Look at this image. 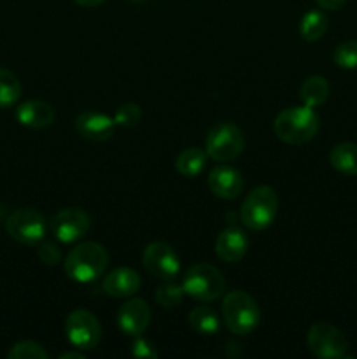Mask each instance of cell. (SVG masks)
Segmentation results:
<instances>
[{"label": "cell", "instance_id": "cell-1", "mask_svg": "<svg viewBox=\"0 0 357 359\" xmlns=\"http://www.w3.org/2000/svg\"><path fill=\"white\" fill-rule=\"evenodd\" d=\"M321 119L314 107L308 105H296L287 107L280 112L273 121V132L282 142L290 146H303L310 142L318 132Z\"/></svg>", "mask_w": 357, "mask_h": 359}, {"label": "cell", "instance_id": "cell-2", "mask_svg": "<svg viewBox=\"0 0 357 359\" xmlns=\"http://www.w3.org/2000/svg\"><path fill=\"white\" fill-rule=\"evenodd\" d=\"M108 265V255L98 242H80L66 255L63 269L72 280L88 284L104 276Z\"/></svg>", "mask_w": 357, "mask_h": 359}, {"label": "cell", "instance_id": "cell-3", "mask_svg": "<svg viewBox=\"0 0 357 359\" xmlns=\"http://www.w3.org/2000/svg\"><path fill=\"white\" fill-rule=\"evenodd\" d=\"M223 319L234 335H248L261 321V309L248 293L234 290L223 300Z\"/></svg>", "mask_w": 357, "mask_h": 359}, {"label": "cell", "instance_id": "cell-4", "mask_svg": "<svg viewBox=\"0 0 357 359\" xmlns=\"http://www.w3.org/2000/svg\"><path fill=\"white\" fill-rule=\"evenodd\" d=\"M279 210V196L270 186H258L248 193L240 210V219L248 230H266Z\"/></svg>", "mask_w": 357, "mask_h": 359}, {"label": "cell", "instance_id": "cell-5", "mask_svg": "<svg viewBox=\"0 0 357 359\" xmlns=\"http://www.w3.org/2000/svg\"><path fill=\"white\" fill-rule=\"evenodd\" d=\"M245 147V137L240 126L230 121H220L209 130L205 149L209 158L217 163H230L237 160Z\"/></svg>", "mask_w": 357, "mask_h": 359}, {"label": "cell", "instance_id": "cell-6", "mask_svg": "<svg viewBox=\"0 0 357 359\" xmlns=\"http://www.w3.org/2000/svg\"><path fill=\"white\" fill-rule=\"evenodd\" d=\"M182 287L188 297L198 302H214L223 297L226 280L216 266L209 263H196L189 266L182 279Z\"/></svg>", "mask_w": 357, "mask_h": 359}, {"label": "cell", "instance_id": "cell-7", "mask_svg": "<svg viewBox=\"0 0 357 359\" xmlns=\"http://www.w3.org/2000/svg\"><path fill=\"white\" fill-rule=\"evenodd\" d=\"M6 230L16 242L24 245H38L46 237V217L35 209H18L7 217Z\"/></svg>", "mask_w": 357, "mask_h": 359}, {"label": "cell", "instance_id": "cell-8", "mask_svg": "<svg viewBox=\"0 0 357 359\" xmlns=\"http://www.w3.org/2000/svg\"><path fill=\"white\" fill-rule=\"evenodd\" d=\"M310 353L321 359H340L346 354L349 342L342 330L329 323H315L307 335Z\"/></svg>", "mask_w": 357, "mask_h": 359}, {"label": "cell", "instance_id": "cell-9", "mask_svg": "<svg viewBox=\"0 0 357 359\" xmlns=\"http://www.w3.org/2000/svg\"><path fill=\"white\" fill-rule=\"evenodd\" d=\"M65 335L66 340L77 349L91 351L100 342L102 326L97 316L84 309H77V311L70 312L66 318Z\"/></svg>", "mask_w": 357, "mask_h": 359}, {"label": "cell", "instance_id": "cell-10", "mask_svg": "<svg viewBox=\"0 0 357 359\" xmlns=\"http://www.w3.org/2000/svg\"><path fill=\"white\" fill-rule=\"evenodd\" d=\"M144 266L154 277L163 280H174L181 272V262L177 252L167 242H150L142 255Z\"/></svg>", "mask_w": 357, "mask_h": 359}, {"label": "cell", "instance_id": "cell-11", "mask_svg": "<svg viewBox=\"0 0 357 359\" xmlns=\"http://www.w3.org/2000/svg\"><path fill=\"white\" fill-rule=\"evenodd\" d=\"M90 216L77 207L59 210L52 216L51 223H49L52 235L63 244H72V242L80 241L90 231Z\"/></svg>", "mask_w": 357, "mask_h": 359}, {"label": "cell", "instance_id": "cell-12", "mask_svg": "<svg viewBox=\"0 0 357 359\" xmlns=\"http://www.w3.org/2000/svg\"><path fill=\"white\" fill-rule=\"evenodd\" d=\"M150 323V309L142 298H130L119 307L118 325L126 335L139 337L147 330Z\"/></svg>", "mask_w": 357, "mask_h": 359}, {"label": "cell", "instance_id": "cell-13", "mask_svg": "<svg viewBox=\"0 0 357 359\" xmlns=\"http://www.w3.org/2000/svg\"><path fill=\"white\" fill-rule=\"evenodd\" d=\"M209 188L217 198L233 200L244 191V177L234 167L220 163L210 170Z\"/></svg>", "mask_w": 357, "mask_h": 359}, {"label": "cell", "instance_id": "cell-14", "mask_svg": "<svg viewBox=\"0 0 357 359\" xmlns=\"http://www.w3.org/2000/svg\"><path fill=\"white\" fill-rule=\"evenodd\" d=\"M76 130L80 137L93 142H105L114 135L115 123L107 114L98 111L80 112L76 118Z\"/></svg>", "mask_w": 357, "mask_h": 359}, {"label": "cell", "instance_id": "cell-15", "mask_svg": "<svg viewBox=\"0 0 357 359\" xmlns=\"http://www.w3.org/2000/svg\"><path fill=\"white\" fill-rule=\"evenodd\" d=\"M248 238L240 228L230 226L217 235L216 255L226 263H237L247 255Z\"/></svg>", "mask_w": 357, "mask_h": 359}, {"label": "cell", "instance_id": "cell-16", "mask_svg": "<svg viewBox=\"0 0 357 359\" xmlns=\"http://www.w3.org/2000/svg\"><path fill=\"white\" fill-rule=\"evenodd\" d=\"M55 109L44 100H27L16 109V119L27 128H48L55 121Z\"/></svg>", "mask_w": 357, "mask_h": 359}, {"label": "cell", "instance_id": "cell-17", "mask_svg": "<svg viewBox=\"0 0 357 359\" xmlns=\"http://www.w3.org/2000/svg\"><path fill=\"white\" fill-rule=\"evenodd\" d=\"M140 276L135 270L122 266L108 272V276L104 279V291L114 298H130L140 290Z\"/></svg>", "mask_w": 357, "mask_h": 359}, {"label": "cell", "instance_id": "cell-18", "mask_svg": "<svg viewBox=\"0 0 357 359\" xmlns=\"http://www.w3.org/2000/svg\"><path fill=\"white\" fill-rule=\"evenodd\" d=\"M329 163L343 175H357V144H336L329 153Z\"/></svg>", "mask_w": 357, "mask_h": 359}, {"label": "cell", "instance_id": "cell-19", "mask_svg": "<svg viewBox=\"0 0 357 359\" xmlns=\"http://www.w3.org/2000/svg\"><path fill=\"white\" fill-rule=\"evenodd\" d=\"M206 151L198 149V147H188V149L182 151L181 154L175 160V168L181 175L184 177H196L203 172L206 163Z\"/></svg>", "mask_w": 357, "mask_h": 359}, {"label": "cell", "instance_id": "cell-20", "mask_svg": "<svg viewBox=\"0 0 357 359\" xmlns=\"http://www.w3.org/2000/svg\"><path fill=\"white\" fill-rule=\"evenodd\" d=\"M300 97L308 107H318L329 97V83L322 76H310L300 88Z\"/></svg>", "mask_w": 357, "mask_h": 359}, {"label": "cell", "instance_id": "cell-21", "mask_svg": "<svg viewBox=\"0 0 357 359\" xmlns=\"http://www.w3.org/2000/svg\"><path fill=\"white\" fill-rule=\"evenodd\" d=\"M189 325L200 335H216L219 332V316L206 305H198L189 312Z\"/></svg>", "mask_w": 357, "mask_h": 359}, {"label": "cell", "instance_id": "cell-22", "mask_svg": "<svg viewBox=\"0 0 357 359\" xmlns=\"http://www.w3.org/2000/svg\"><path fill=\"white\" fill-rule=\"evenodd\" d=\"M328 16L322 11H308L300 23V35L308 42H315L328 32Z\"/></svg>", "mask_w": 357, "mask_h": 359}, {"label": "cell", "instance_id": "cell-23", "mask_svg": "<svg viewBox=\"0 0 357 359\" xmlns=\"http://www.w3.org/2000/svg\"><path fill=\"white\" fill-rule=\"evenodd\" d=\"M21 97V83L14 72L0 69V109L16 104Z\"/></svg>", "mask_w": 357, "mask_h": 359}, {"label": "cell", "instance_id": "cell-24", "mask_svg": "<svg viewBox=\"0 0 357 359\" xmlns=\"http://www.w3.org/2000/svg\"><path fill=\"white\" fill-rule=\"evenodd\" d=\"M9 359H48L49 354L41 344L34 342V340H21L16 342L10 351L7 353Z\"/></svg>", "mask_w": 357, "mask_h": 359}, {"label": "cell", "instance_id": "cell-25", "mask_svg": "<svg viewBox=\"0 0 357 359\" xmlns=\"http://www.w3.org/2000/svg\"><path fill=\"white\" fill-rule=\"evenodd\" d=\"M332 60H335L340 69H357V41H345L336 46L335 53H332Z\"/></svg>", "mask_w": 357, "mask_h": 359}, {"label": "cell", "instance_id": "cell-26", "mask_svg": "<svg viewBox=\"0 0 357 359\" xmlns=\"http://www.w3.org/2000/svg\"><path fill=\"white\" fill-rule=\"evenodd\" d=\"M184 287L178 286V284L167 283L163 286L158 287L156 291V302L164 309H174L177 305L182 304L184 300Z\"/></svg>", "mask_w": 357, "mask_h": 359}, {"label": "cell", "instance_id": "cell-27", "mask_svg": "<svg viewBox=\"0 0 357 359\" xmlns=\"http://www.w3.org/2000/svg\"><path fill=\"white\" fill-rule=\"evenodd\" d=\"M140 119H142V109H140V105L132 104V102L122 104L114 114L115 125L126 126V128H132V126L139 125Z\"/></svg>", "mask_w": 357, "mask_h": 359}, {"label": "cell", "instance_id": "cell-28", "mask_svg": "<svg viewBox=\"0 0 357 359\" xmlns=\"http://www.w3.org/2000/svg\"><path fill=\"white\" fill-rule=\"evenodd\" d=\"M37 252H38V258H41V262L46 263V265H49V266L58 265V263L62 262V251H59L55 244H51V242L42 241L41 244H38Z\"/></svg>", "mask_w": 357, "mask_h": 359}, {"label": "cell", "instance_id": "cell-29", "mask_svg": "<svg viewBox=\"0 0 357 359\" xmlns=\"http://www.w3.org/2000/svg\"><path fill=\"white\" fill-rule=\"evenodd\" d=\"M132 354L135 358H158V351L154 349L153 344L149 340L142 339V337H135V342L132 344Z\"/></svg>", "mask_w": 357, "mask_h": 359}, {"label": "cell", "instance_id": "cell-30", "mask_svg": "<svg viewBox=\"0 0 357 359\" xmlns=\"http://www.w3.org/2000/svg\"><path fill=\"white\" fill-rule=\"evenodd\" d=\"M315 2H317V6L321 7V9L336 11V9H340V7H342L346 0H315Z\"/></svg>", "mask_w": 357, "mask_h": 359}, {"label": "cell", "instance_id": "cell-31", "mask_svg": "<svg viewBox=\"0 0 357 359\" xmlns=\"http://www.w3.org/2000/svg\"><path fill=\"white\" fill-rule=\"evenodd\" d=\"M74 2L79 4V6H83V7H98V6H102L105 0H74Z\"/></svg>", "mask_w": 357, "mask_h": 359}, {"label": "cell", "instance_id": "cell-32", "mask_svg": "<svg viewBox=\"0 0 357 359\" xmlns=\"http://www.w3.org/2000/svg\"><path fill=\"white\" fill-rule=\"evenodd\" d=\"M59 359H84V354L74 353V351H66V353L59 354Z\"/></svg>", "mask_w": 357, "mask_h": 359}, {"label": "cell", "instance_id": "cell-33", "mask_svg": "<svg viewBox=\"0 0 357 359\" xmlns=\"http://www.w3.org/2000/svg\"><path fill=\"white\" fill-rule=\"evenodd\" d=\"M130 2H135V4H140V2H144V0H130Z\"/></svg>", "mask_w": 357, "mask_h": 359}]
</instances>
